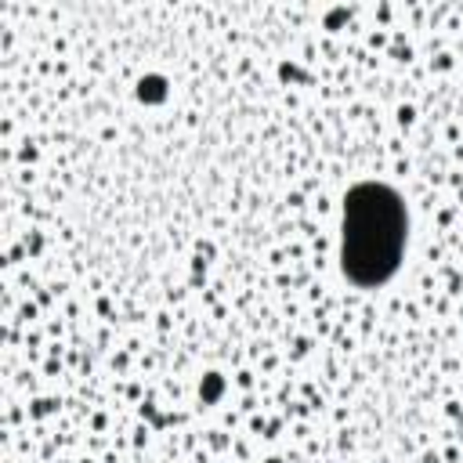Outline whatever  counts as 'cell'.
Returning a JSON list of instances; mask_svg holds the SVG:
<instances>
[{
	"label": "cell",
	"mask_w": 463,
	"mask_h": 463,
	"mask_svg": "<svg viewBox=\"0 0 463 463\" xmlns=\"http://www.w3.org/2000/svg\"><path fill=\"white\" fill-rule=\"evenodd\" d=\"M409 217L402 199L387 184H358L344 203V246L340 264L354 286L387 282L405 253Z\"/></svg>",
	"instance_id": "obj_1"
},
{
	"label": "cell",
	"mask_w": 463,
	"mask_h": 463,
	"mask_svg": "<svg viewBox=\"0 0 463 463\" xmlns=\"http://www.w3.org/2000/svg\"><path fill=\"white\" fill-rule=\"evenodd\" d=\"M137 98H141V101H163V98H166V90H163V80H159V76H148V80H141V87H137Z\"/></svg>",
	"instance_id": "obj_2"
}]
</instances>
